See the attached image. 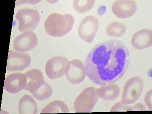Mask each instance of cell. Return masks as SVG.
Returning <instances> with one entry per match:
<instances>
[{"label": "cell", "mask_w": 152, "mask_h": 114, "mask_svg": "<svg viewBox=\"0 0 152 114\" xmlns=\"http://www.w3.org/2000/svg\"><path fill=\"white\" fill-rule=\"evenodd\" d=\"M129 52L125 44L111 40L96 45L85 61L86 74L97 85L113 84L123 77L128 69Z\"/></svg>", "instance_id": "6da1fadb"}, {"label": "cell", "mask_w": 152, "mask_h": 114, "mask_svg": "<svg viewBox=\"0 0 152 114\" xmlns=\"http://www.w3.org/2000/svg\"><path fill=\"white\" fill-rule=\"evenodd\" d=\"M74 23L75 19L71 14L52 13L45 20L44 29L50 36L63 37L72 30Z\"/></svg>", "instance_id": "7a4b0ae2"}, {"label": "cell", "mask_w": 152, "mask_h": 114, "mask_svg": "<svg viewBox=\"0 0 152 114\" xmlns=\"http://www.w3.org/2000/svg\"><path fill=\"white\" fill-rule=\"evenodd\" d=\"M96 88H86L76 98L74 108L77 113H89L92 111L99 100Z\"/></svg>", "instance_id": "3957f363"}, {"label": "cell", "mask_w": 152, "mask_h": 114, "mask_svg": "<svg viewBox=\"0 0 152 114\" xmlns=\"http://www.w3.org/2000/svg\"><path fill=\"white\" fill-rule=\"evenodd\" d=\"M40 18L39 12L36 10H20L16 14V19L18 21V29L21 32L32 31L39 25Z\"/></svg>", "instance_id": "277c9868"}, {"label": "cell", "mask_w": 152, "mask_h": 114, "mask_svg": "<svg viewBox=\"0 0 152 114\" xmlns=\"http://www.w3.org/2000/svg\"><path fill=\"white\" fill-rule=\"evenodd\" d=\"M144 89V83L141 77H134L127 80L124 87L121 102L125 104L134 103L140 98Z\"/></svg>", "instance_id": "5b68a950"}, {"label": "cell", "mask_w": 152, "mask_h": 114, "mask_svg": "<svg viewBox=\"0 0 152 114\" xmlns=\"http://www.w3.org/2000/svg\"><path fill=\"white\" fill-rule=\"evenodd\" d=\"M69 68V61L65 57L55 56L50 58L45 66L48 77L56 80L66 75Z\"/></svg>", "instance_id": "8992f818"}, {"label": "cell", "mask_w": 152, "mask_h": 114, "mask_svg": "<svg viewBox=\"0 0 152 114\" xmlns=\"http://www.w3.org/2000/svg\"><path fill=\"white\" fill-rule=\"evenodd\" d=\"M99 28V20L93 16L86 17L78 28L79 37L85 42H92Z\"/></svg>", "instance_id": "52a82bcc"}, {"label": "cell", "mask_w": 152, "mask_h": 114, "mask_svg": "<svg viewBox=\"0 0 152 114\" xmlns=\"http://www.w3.org/2000/svg\"><path fill=\"white\" fill-rule=\"evenodd\" d=\"M31 61V58L29 55L10 50L9 51L6 69L12 72L23 71L30 65Z\"/></svg>", "instance_id": "ba28073f"}, {"label": "cell", "mask_w": 152, "mask_h": 114, "mask_svg": "<svg viewBox=\"0 0 152 114\" xmlns=\"http://www.w3.org/2000/svg\"><path fill=\"white\" fill-rule=\"evenodd\" d=\"M38 39L33 31L23 32L17 36L13 42V47L16 51L19 52L31 51L37 46Z\"/></svg>", "instance_id": "9c48e42d"}, {"label": "cell", "mask_w": 152, "mask_h": 114, "mask_svg": "<svg viewBox=\"0 0 152 114\" xmlns=\"http://www.w3.org/2000/svg\"><path fill=\"white\" fill-rule=\"evenodd\" d=\"M113 14L120 19H126L133 16L137 11L136 2L131 0L115 1L112 6Z\"/></svg>", "instance_id": "30bf717a"}, {"label": "cell", "mask_w": 152, "mask_h": 114, "mask_svg": "<svg viewBox=\"0 0 152 114\" xmlns=\"http://www.w3.org/2000/svg\"><path fill=\"white\" fill-rule=\"evenodd\" d=\"M85 66L83 62L79 59L69 61V68L66 73V77L72 84H79L84 80L86 76Z\"/></svg>", "instance_id": "8fae6325"}, {"label": "cell", "mask_w": 152, "mask_h": 114, "mask_svg": "<svg viewBox=\"0 0 152 114\" xmlns=\"http://www.w3.org/2000/svg\"><path fill=\"white\" fill-rule=\"evenodd\" d=\"M26 83L24 74H12L5 78L4 88L5 90L9 93L16 94L25 88Z\"/></svg>", "instance_id": "7c38bea8"}, {"label": "cell", "mask_w": 152, "mask_h": 114, "mask_svg": "<svg viewBox=\"0 0 152 114\" xmlns=\"http://www.w3.org/2000/svg\"><path fill=\"white\" fill-rule=\"evenodd\" d=\"M131 43L134 49L143 50L152 45V31L148 29L138 31L133 36Z\"/></svg>", "instance_id": "4fadbf2b"}, {"label": "cell", "mask_w": 152, "mask_h": 114, "mask_svg": "<svg viewBox=\"0 0 152 114\" xmlns=\"http://www.w3.org/2000/svg\"><path fill=\"white\" fill-rule=\"evenodd\" d=\"M24 74L26 80L24 89L30 92L31 94L37 91L45 82L42 73L37 69H31Z\"/></svg>", "instance_id": "5bb4252c"}, {"label": "cell", "mask_w": 152, "mask_h": 114, "mask_svg": "<svg viewBox=\"0 0 152 114\" xmlns=\"http://www.w3.org/2000/svg\"><path fill=\"white\" fill-rule=\"evenodd\" d=\"M38 106L34 99L31 96L25 95L20 100L18 105L19 114H36Z\"/></svg>", "instance_id": "9a60e30c"}, {"label": "cell", "mask_w": 152, "mask_h": 114, "mask_svg": "<svg viewBox=\"0 0 152 114\" xmlns=\"http://www.w3.org/2000/svg\"><path fill=\"white\" fill-rule=\"evenodd\" d=\"M99 98L106 101H112L116 99L120 94V88L115 84L102 86L96 89Z\"/></svg>", "instance_id": "2e32d148"}, {"label": "cell", "mask_w": 152, "mask_h": 114, "mask_svg": "<svg viewBox=\"0 0 152 114\" xmlns=\"http://www.w3.org/2000/svg\"><path fill=\"white\" fill-rule=\"evenodd\" d=\"M69 109L68 106L63 101L55 100L47 105L42 109L41 113H68Z\"/></svg>", "instance_id": "e0dca14e"}, {"label": "cell", "mask_w": 152, "mask_h": 114, "mask_svg": "<svg viewBox=\"0 0 152 114\" xmlns=\"http://www.w3.org/2000/svg\"><path fill=\"white\" fill-rule=\"evenodd\" d=\"M126 27L122 23L114 22L107 26L106 32L109 37L112 38H120L125 35Z\"/></svg>", "instance_id": "ac0fdd59"}, {"label": "cell", "mask_w": 152, "mask_h": 114, "mask_svg": "<svg viewBox=\"0 0 152 114\" xmlns=\"http://www.w3.org/2000/svg\"><path fill=\"white\" fill-rule=\"evenodd\" d=\"M53 90L51 86L47 82H45L40 88L32 95L36 99L39 101H44L52 96Z\"/></svg>", "instance_id": "d6986e66"}, {"label": "cell", "mask_w": 152, "mask_h": 114, "mask_svg": "<svg viewBox=\"0 0 152 114\" xmlns=\"http://www.w3.org/2000/svg\"><path fill=\"white\" fill-rule=\"evenodd\" d=\"M95 2V0H75L73 1V7L79 13H86L93 8Z\"/></svg>", "instance_id": "ffe728a7"}, {"label": "cell", "mask_w": 152, "mask_h": 114, "mask_svg": "<svg viewBox=\"0 0 152 114\" xmlns=\"http://www.w3.org/2000/svg\"><path fill=\"white\" fill-rule=\"evenodd\" d=\"M132 111V107L125 104L122 102H119L115 104L111 109V112L115 111Z\"/></svg>", "instance_id": "44dd1931"}, {"label": "cell", "mask_w": 152, "mask_h": 114, "mask_svg": "<svg viewBox=\"0 0 152 114\" xmlns=\"http://www.w3.org/2000/svg\"><path fill=\"white\" fill-rule=\"evenodd\" d=\"M152 90L147 92L144 98V101L146 104L148 108L151 110L152 109Z\"/></svg>", "instance_id": "7402d4cb"}, {"label": "cell", "mask_w": 152, "mask_h": 114, "mask_svg": "<svg viewBox=\"0 0 152 114\" xmlns=\"http://www.w3.org/2000/svg\"><path fill=\"white\" fill-rule=\"evenodd\" d=\"M146 108L142 104H137L132 107V111H145Z\"/></svg>", "instance_id": "603a6c76"}, {"label": "cell", "mask_w": 152, "mask_h": 114, "mask_svg": "<svg viewBox=\"0 0 152 114\" xmlns=\"http://www.w3.org/2000/svg\"><path fill=\"white\" fill-rule=\"evenodd\" d=\"M49 2H50V3H51V2H53V4H54V3H55V2H58V1H48Z\"/></svg>", "instance_id": "cb8c5ba5"}]
</instances>
